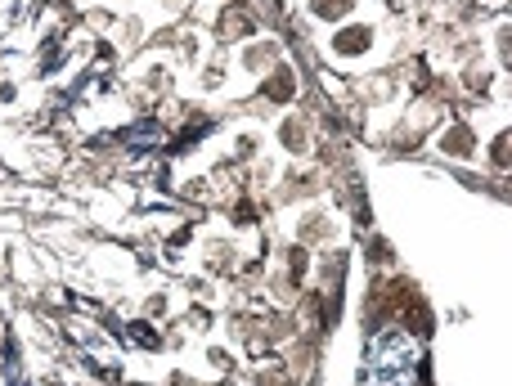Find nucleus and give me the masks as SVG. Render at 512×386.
Listing matches in <instances>:
<instances>
[{
  "instance_id": "obj_1",
  "label": "nucleus",
  "mask_w": 512,
  "mask_h": 386,
  "mask_svg": "<svg viewBox=\"0 0 512 386\" xmlns=\"http://www.w3.org/2000/svg\"><path fill=\"white\" fill-rule=\"evenodd\" d=\"M382 355H387V360L373 369V382H378V386H414L418 346L409 342L405 333H387V337H382Z\"/></svg>"
}]
</instances>
